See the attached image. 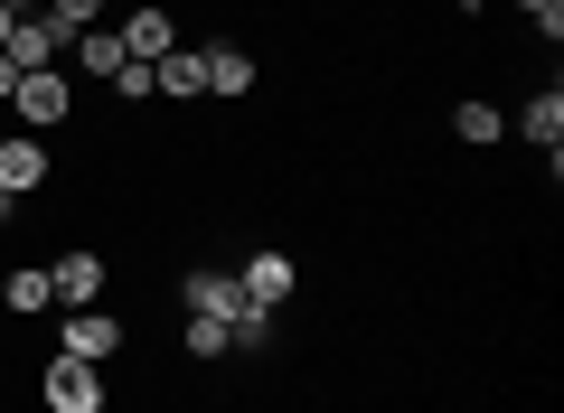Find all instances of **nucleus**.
I'll return each mask as SVG.
<instances>
[{"label": "nucleus", "instance_id": "7", "mask_svg": "<svg viewBox=\"0 0 564 413\" xmlns=\"http://www.w3.org/2000/svg\"><path fill=\"white\" fill-rule=\"evenodd\" d=\"M104 282H113V263H104L95 244H66V254L47 263V292H57V311H95Z\"/></svg>", "mask_w": 564, "mask_h": 413}, {"label": "nucleus", "instance_id": "14", "mask_svg": "<svg viewBox=\"0 0 564 413\" xmlns=\"http://www.w3.org/2000/svg\"><path fill=\"white\" fill-rule=\"evenodd\" d=\"M452 141H462V151H489V141H508V113L489 95H462L452 104Z\"/></svg>", "mask_w": 564, "mask_h": 413}, {"label": "nucleus", "instance_id": "4", "mask_svg": "<svg viewBox=\"0 0 564 413\" xmlns=\"http://www.w3.org/2000/svg\"><path fill=\"white\" fill-rule=\"evenodd\" d=\"M198 66H207V104H245L263 85V66H254L245 39H198Z\"/></svg>", "mask_w": 564, "mask_h": 413}, {"label": "nucleus", "instance_id": "2", "mask_svg": "<svg viewBox=\"0 0 564 413\" xmlns=\"http://www.w3.org/2000/svg\"><path fill=\"white\" fill-rule=\"evenodd\" d=\"M113 404V376L85 367V357H47L39 367V413H104Z\"/></svg>", "mask_w": 564, "mask_h": 413}, {"label": "nucleus", "instance_id": "11", "mask_svg": "<svg viewBox=\"0 0 564 413\" xmlns=\"http://www.w3.org/2000/svg\"><path fill=\"white\" fill-rule=\"evenodd\" d=\"M0 311H10V319L57 311V292H47V263H10V273H0Z\"/></svg>", "mask_w": 564, "mask_h": 413}, {"label": "nucleus", "instance_id": "18", "mask_svg": "<svg viewBox=\"0 0 564 413\" xmlns=\"http://www.w3.org/2000/svg\"><path fill=\"white\" fill-rule=\"evenodd\" d=\"M10 95H20V66H10V57H0V104H10Z\"/></svg>", "mask_w": 564, "mask_h": 413}, {"label": "nucleus", "instance_id": "8", "mask_svg": "<svg viewBox=\"0 0 564 413\" xmlns=\"http://www.w3.org/2000/svg\"><path fill=\"white\" fill-rule=\"evenodd\" d=\"M180 311H188V319H236V311H245L236 263H188V273H180Z\"/></svg>", "mask_w": 564, "mask_h": 413}, {"label": "nucleus", "instance_id": "13", "mask_svg": "<svg viewBox=\"0 0 564 413\" xmlns=\"http://www.w3.org/2000/svg\"><path fill=\"white\" fill-rule=\"evenodd\" d=\"M151 85H161V104H198V95H207V66H198V47L180 39L161 66H151Z\"/></svg>", "mask_w": 564, "mask_h": 413}, {"label": "nucleus", "instance_id": "19", "mask_svg": "<svg viewBox=\"0 0 564 413\" xmlns=\"http://www.w3.org/2000/svg\"><path fill=\"white\" fill-rule=\"evenodd\" d=\"M10 217H29V207H20V197H10V188H0V226H10Z\"/></svg>", "mask_w": 564, "mask_h": 413}, {"label": "nucleus", "instance_id": "12", "mask_svg": "<svg viewBox=\"0 0 564 413\" xmlns=\"http://www.w3.org/2000/svg\"><path fill=\"white\" fill-rule=\"evenodd\" d=\"M0 57L20 66V76H39V66H57V57H66V39H57L47 20H10V47H0Z\"/></svg>", "mask_w": 564, "mask_h": 413}, {"label": "nucleus", "instance_id": "1", "mask_svg": "<svg viewBox=\"0 0 564 413\" xmlns=\"http://www.w3.org/2000/svg\"><path fill=\"white\" fill-rule=\"evenodd\" d=\"M76 104H85V85L66 76V66H39V76H20V95H10V122H20V132H66Z\"/></svg>", "mask_w": 564, "mask_h": 413}, {"label": "nucleus", "instance_id": "6", "mask_svg": "<svg viewBox=\"0 0 564 413\" xmlns=\"http://www.w3.org/2000/svg\"><path fill=\"white\" fill-rule=\"evenodd\" d=\"M236 282H245V301H254V311H292V292H302V263L282 254V244H254V254L236 263Z\"/></svg>", "mask_w": 564, "mask_h": 413}, {"label": "nucleus", "instance_id": "3", "mask_svg": "<svg viewBox=\"0 0 564 413\" xmlns=\"http://www.w3.org/2000/svg\"><path fill=\"white\" fill-rule=\"evenodd\" d=\"M47 178H57V151H47V132H20V122H10V132H0V188L29 207Z\"/></svg>", "mask_w": 564, "mask_h": 413}, {"label": "nucleus", "instance_id": "17", "mask_svg": "<svg viewBox=\"0 0 564 413\" xmlns=\"http://www.w3.org/2000/svg\"><path fill=\"white\" fill-rule=\"evenodd\" d=\"M518 20H527V29H536V39H545V47H555V39H564V0H518Z\"/></svg>", "mask_w": 564, "mask_h": 413}, {"label": "nucleus", "instance_id": "9", "mask_svg": "<svg viewBox=\"0 0 564 413\" xmlns=\"http://www.w3.org/2000/svg\"><path fill=\"white\" fill-rule=\"evenodd\" d=\"M113 29H122V57H141V66H161L170 47H180V10H170V0H132Z\"/></svg>", "mask_w": 564, "mask_h": 413}, {"label": "nucleus", "instance_id": "20", "mask_svg": "<svg viewBox=\"0 0 564 413\" xmlns=\"http://www.w3.org/2000/svg\"><path fill=\"white\" fill-rule=\"evenodd\" d=\"M0 47H10V10H0Z\"/></svg>", "mask_w": 564, "mask_h": 413}, {"label": "nucleus", "instance_id": "15", "mask_svg": "<svg viewBox=\"0 0 564 413\" xmlns=\"http://www.w3.org/2000/svg\"><path fill=\"white\" fill-rule=\"evenodd\" d=\"M180 357L188 367H226L236 357V319H180Z\"/></svg>", "mask_w": 564, "mask_h": 413}, {"label": "nucleus", "instance_id": "10", "mask_svg": "<svg viewBox=\"0 0 564 413\" xmlns=\"http://www.w3.org/2000/svg\"><path fill=\"white\" fill-rule=\"evenodd\" d=\"M508 132H527V141H536V151H545V178H555V170H564V85L545 76L536 95L518 104V122H508Z\"/></svg>", "mask_w": 564, "mask_h": 413}, {"label": "nucleus", "instance_id": "16", "mask_svg": "<svg viewBox=\"0 0 564 413\" xmlns=\"http://www.w3.org/2000/svg\"><path fill=\"white\" fill-rule=\"evenodd\" d=\"M104 95H113V104H161V85H151V66H141V57H122L113 76H104Z\"/></svg>", "mask_w": 564, "mask_h": 413}, {"label": "nucleus", "instance_id": "5", "mask_svg": "<svg viewBox=\"0 0 564 413\" xmlns=\"http://www.w3.org/2000/svg\"><path fill=\"white\" fill-rule=\"evenodd\" d=\"M122 338H132V329H122V311H104V301H95V311H66V319H57V357H85V367L122 357Z\"/></svg>", "mask_w": 564, "mask_h": 413}]
</instances>
